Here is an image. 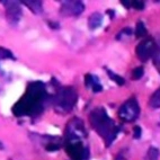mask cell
I'll list each match as a JSON object with an SVG mask.
<instances>
[{
	"label": "cell",
	"mask_w": 160,
	"mask_h": 160,
	"mask_svg": "<svg viewBox=\"0 0 160 160\" xmlns=\"http://www.w3.org/2000/svg\"><path fill=\"white\" fill-rule=\"evenodd\" d=\"M48 97L43 82L36 81L28 85L27 92L12 107V113L16 116L36 115L43 109V102Z\"/></svg>",
	"instance_id": "1"
},
{
	"label": "cell",
	"mask_w": 160,
	"mask_h": 160,
	"mask_svg": "<svg viewBox=\"0 0 160 160\" xmlns=\"http://www.w3.org/2000/svg\"><path fill=\"white\" fill-rule=\"evenodd\" d=\"M90 124L100 137L106 141V146H111L118 133V126L115 125L104 108H95L89 115Z\"/></svg>",
	"instance_id": "2"
},
{
	"label": "cell",
	"mask_w": 160,
	"mask_h": 160,
	"mask_svg": "<svg viewBox=\"0 0 160 160\" xmlns=\"http://www.w3.org/2000/svg\"><path fill=\"white\" fill-rule=\"evenodd\" d=\"M77 92L71 87H61L58 89L54 97V104L57 109L61 112H69L73 108L77 103Z\"/></svg>",
	"instance_id": "3"
},
{
	"label": "cell",
	"mask_w": 160,
	"mask_h": 160,
	"mask_svg": "<svg viewBox=\"0 0 160 160\" xmlns=\"http://www.w3.org/2000/svg\"><path fill=\"white\" fill-rule=\"evenodd\" d=\"M140 114V107L134 97L130 98L118 109V116L124 122H133Z\"/></svg>",
	"instance_id": "4"
},
{
	"label": "cell",
	"mask_w": 160,
	"mask_h": 160,
	"mask_svg": "<svg viewBox=\"0 0 160 160\" xmlns=\"http://www.w3.org/2000/svg\"><path fill=\"white\" fill-rule=\"evenodd\" d=\"M67 153L72 160H87L89 157V149L82 146L77 139L67 140Z\"/></svg>",
	"instance_id": "5"
},
{
	"label": "cell",
	"mask_w": 160,
	"mask_h": 160,
	"mask_svg": "<svg viewBox=\"0 0 160 160\" xmlns=\"http://www.w3.org/2000/svg\"><path fill=\"white\" fill-rule=\"evenodd\" d=\"M158 45L156 44L152 38L142 41L139 45L137 46V55L141 61H147L151 57H154L157 53Z\"/></svg>",
	"instance_id": "6"
},
{
	"label": "cell",
	"mask_w": 160,
	"mask_h": 160,
	"mask_svg": "<svg viewBox=\"0 0 160 160\" xmlns=\"http://www.w3.org/2000/svg\"><path fill=\"white\" fill-rule=\"evenodd\" d=\"M85 6L81 1H64L61 7V12L66 16H77L83 12Z\"/></svg>",
	"instance_id": "7"
},
{
	"label": "cell",
	"mask_w": 160,
	"mask_h": 160,
	"mask_svg": "<svg viewBox=\"0 0 160 160\" xmlns=\"http://www.w3.org/2000/svg\"><path fill=\"white\" fill-rule=\"evenodd\" d=\"M6 7H7V17L12 23H18L20 16H22V10L18 5V2L15 1H7Z\"/></svg>",
	"instance_id": "8"
},
{
	"label": "cell",
	"mask_w": 160,
	"mask_h": 160,
	"mask_svg": "<svg viewBox=\"0 0 160 160\" xmlns=\"http://www.w3.org/2000/svg\"><path fill=\"white\" fill-rule=\"evenodd\" d=\"M86 86L88 88H92L94 92H102V89H103L98 79L95 76H92V74H87L86 76Z\"/></svg>",
	"instance_id": "9"
},
{
	"label": "cell",
	"mask_w": 160,
	"mask_h": 160,
	"mask_svg": "<svg viewBox=\"0 0 160 160\" xmlns=\"http://www.w3.org/2000/svg\"><path fill=\"white\" fill-rule=\"evenodd\" d=\"M102 23H103V16L99 12H94L88 18V26L90 29H96L102 25Z\"/></svg>",
	"instance_id": "10"
},
{
	"label": "cell",
	"mask_w": 160,
	"mask_h": 160,
	"mask_svg": "<svg viewBox=\"0 0 160 160\" xmlns=\"http://www.w3.org/2000/svg\"><path fill=\"white\" fill-rule=\"evenodd\" d=\"M24 3H25L26 6L28 7L34 14H40V12H42V10H43V8H42V2H41V1H24Z\"/></svg>",
	"instance_id": "11"
},
{
	"label": "cell",
	"mask_w": 160,
	"mask_h": 160,
	"mask_svg": "<svg viewBox=\"0 0 160 160\" xmlns=\"http://www.w3.org/2000/svg\"><path fill=\"white\" fill-rule=\"evenodd\" d=\"M149 105L152 108H159L160 107V88L154 92V94L151 96L149 100Z\"/></svg>",
	"instance_id": "12"
},
{
	"label": "cell",
	"mask_w": 160,
	"mask_h": 160,
	"mask_svg": "<svg viewBox=\"0 0 160 160\" xmlns=\"http://www.w3.org/2000/svg\"><path fill=\"white\" fill-rule=\"evenodd\" d=\"M135 35H137V37H143L147 35V28L146 26H144V24L142 23V22H138L137 24V27H135Z\"/></svg>",
	"instance_id": "13"
},
{
	"label": "cell",
	"mask_w": 160,
	"mask_h": 160,
	"mask_svg": "<svg viewBox=\"0 0 160 160\" xmlns=\"http://www.w3.org/2000/svg\"><path fill=\"white\" fill-rule=\"evenodd\" d=\"M107 73L109 74V77H111V79H112V80H114V81L117 83V85H120V86L124 85V82H125V80H124L122 77H120L118 74H115L114 72H112L111 70H107Z\"/></svg>",
	"instance_id": "14"
},
{
	"label": "cell",
	"mask_w": 160,
	"mask_h": 160,
	"mask_svg": "<svg viewBox=\"0 0 160 160\" xmlns=\"http://www.w3.org/2000/svg\"><path fill=\"white\" fill-rule=\"evenodd\" d=\"M143 73H144V70H143L142 67H138V68H135L134 70L132 71V79H134V80L140 79L143 76Z\"/></svg>",
	"instance_id": "15"
},
{
	"label": "cell",
	"mask_w": 160,
	"mask_h": 160,
	"mask_svg": "<svg viewBox=\"0 0 160 160\" xmlns=\"http://www.w3.org/2000/svg\"><path fill=\"white\" fill-rule=\"evenodd\" d=\"M8 58H12V59H14V57H12V52L9 51V50H7V49L0 48V60L8 59Z\"/></svg>",
	"instance_id": "16"
},
{
	"label": "cell",
	"mask_w": 160,
	"mask_h": 160,
	"mask_svg": "<svg viewBox=\"0 0 160 160\" xmlns=\"http://www.w3.org/2000/svg\"><path fill=\"white\" fill-rule=\"evenodd\" d=\"M158 157H159V151L156 148H150L148 152L149 160H158Z\"/></svg>",
	"instance_id": "17"
},
{
	"label": "cell",
	"mask_w": 160,
	"mask_h": 160,
	"mask_svg": "<svg viewBox=\"0 0 160 160\" xmlns=\"http://www.w3.org/2000/svg\"><path fill=\"white\" fill-rule=\"evenodd\" d=\"M131 3H132V7L138 9V10H142L144 8V2L143 1H131Z\"/></svg>",
	"instance_id": "18"
},
{
	"label": "cell",
	"mask_w": 160,
	"mask_h": 160,
	"mask_svg": "<svg viewBox=\"0 0 160 160\" xmlns=\"http://www.w3.org/2000/svg\"><path fill=\"white\" fill-rule=\"evenodd\" d=\"M133 131H134V133H133L134 138H135V139H139V138L141 137V128H140V126H134Z\"/></svg>",
	"instance_id": "19"
},
{
	"label": "cell",
	"mask_w": 160,
	"mask_h": 160,
	"mask_svg": "<svg viewBox=\"0 0 160 160\" xmlns=\"http://www.w3.org/2000/svg\"><path fill=\"white\" fill-rule=\"evenodd\" d=\"M115 160H126V159H125V158H123V157H121V156H117Z\"/></svg>",
	"instance_id": "20"
}]
</instances>
